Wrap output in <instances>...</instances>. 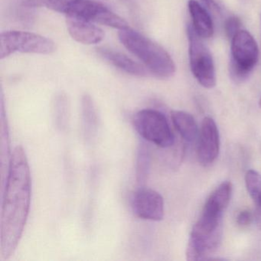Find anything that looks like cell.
I'll return each instance as SVG.
<instances>
[{
    "instance_id": "3957f363",
    "label": "cell",
    "mask_w": 261,
    "mask_h": 261,
    "mask_svg": "<svg viewBox=\"0 0 261 261\" xmlns=\"http://www.w3.org/2000/svg\"><path fill=\"white\" fill-rule=\"evenodd\" d=\"M222 238V216L202 212L191 232L186 259L204 260L216 252Z\"/></svg>"
},
{
    "instance_id": "d6986e66",
    "label": "cell",
    "mask_w": 261,
    "mask_h": 261,
    "mask_svg": "<svg viewBox=\"0 0 261 261\" xmlns=\"http://www.w3.org/2000/svg\"><path fill=\"white\" fill-rule=\"evenodd\" d=\"M240 28H241V21L238 18L232 16L226 21L225 32L227 36L230 39L240 31Z\"/></svg>"
},
{
    "instance_id": "4fadbf2b",
    "label": "cell",
    "mask_w": 261,
    "mask_h": 261,
    "mask_svg": "<svg viewBox=\"0 0 261 261\" xmlns=\"http://www.w3.org/2000/svg\"><path fill=\"white\" fill-rule=\"evenodd\" d=\"M232 185L230 181L221 183L207 198L202 212L211 215L223 216L224 210L230 202Z\"/></svg>"
},
{
    "instance_id": "ac0fdd59",
    "label": "cell",
    "mask_w": 261,
    "mask_h": 261,
    "mask_svg": "<svg viewBox=\"0 0 261 261\" xmlns=\"http://www.w3.org/2000/svg\"><path fill=\"white\" fill-rule=\"evenodd\" d=\"M72 0H47L45 7L53 11L66 14Z\"/></svg>"
},
{
    "instance_id": "2e32d148",
    "label": "cell",
    "mask_w": 261,
    "mask_h": 261,
    "mask_svg": "<svg viewBox=\"0 0 261 261\" xmlns=\"http://www.w3.org/2000/svg\"><path fill=\"white\" fill-rule=\"evenodd\" d=\"M245 184L252 199L257 203L261 198V175L255 170L247 171L245 175Z\"/></svg>"
},
{
    "instance_id": "e0dca14e",
    "label": "cell",
    "mask_w": 261,
    "mask_h": 261,
    "mask_svg": "<svg viewBox=\"0 0 261 261\" xmlns=\"http://www.w3.org/2000/svg\"><path fill=\"white\" fill-rule=\"evenodd\" d=\"M82 108L85 121L86 122V124H90V128L93 130L94 127H96L97 119L92 99L89 95L84 96L82 99Z\"/></svg>"
},
{
    "instance_id": "8fae6325",
    "label": "cell",
    "mask_w": 261,
    "mask_h": 261,
    "mask_svg": "<svg viewBox=\"0 0 261 261\" xmlns=\"http://www.w3.org/2000/svg\"><path fill=\"white\" fill-rule=\"evenodd\" d=\"M188 7L192 19V27L197 34L202 39L212 37L214 33L213 22L207 10L196 0H189Z\"/></svg>"
},
{
    "instance_id": "cb8c5ba5",
    "label": "cell",
    "mask_w": 261,
    "mask_h": 261,
    "mask_svg": "<svg viewBox=\"0 0 261 261\" xmlns=\"http://www.w3.org/2000/svg\"><path fill=\"white\" fill-rule=\"evenodd\" d=\"M259 107H260L261 108V97H260V100H259Z\"/></svg>"
},
{
    "instance_id": "9c48e42d",
    "label": "cell",
    "mask_w": 261,
    "mask_h": 261,
    "mask_svg": "<svg viewBox=\"0 0 261 261\" xmlns=\"http://www.w3.org/2000/svg\"><path fill=\"white\" fill-rule=\"evenodd\" d=\"M220 150V137L218 126L213 119L205 117L201 123L198 135L197 155L201 166H211L218 158Z\"/></svg>"
},
{
    "instance_id": "6da1fadb",
    "label": "cell",
    "mask_w": 261,
    "mask_h": 261,
    "mask_svg": "<svg viewBox=\"0 0 261 261\" xmlns=\"http://www.w3.org/2000/svg\"><path fill=\"white\" fill-rule=\"evenodd\" d=\"M32 181L27 153L21 146L12 152L3 201L0 253L9 259L14 253L30 213Z\"/></svg>"
},
{
    "instance_id": "9a60e30c",
    "label": "cell",
    "mask_w": 261,
    "mask_h": 261,
    "mask_svg": "<svg viewBox=\"0 0 261 261\" xmlns=\"http://www.w3.org/2000/svg\"><path fill=\"white\" fill-rule=\"evenodd\" d=\"M150 170V154L144 142H142L139 146L137 152V165H136V175L137 183L144 186L149 176Z\"/></svg>"
},
{
    "instance_id": "7a4b0ae2",
    "label": "cell",
    "mask_w": 261,
    "mask_h": 261,
    "mask_svg": "<svg viewBox=\"0 0 261 261\" xmlns=\"http://www.w3.org/2000/svg\"><path fill=\"white\" fill-rule=\"evenodd\" d=\"M118 36L123 46L138 58L152 74L162 79L173 75L175 71L173 60L158 44L130 28L121 30Z\"/></svg>"
},
{
    "instance_id": "7402d4cb",
    "label": "cell",
    "mask_w": 261,
    "mask_h": 261,
    "mask_svg": "<svg viewBox=\"0 0 261 261\" xmlns=\"http://www.w3.org/2000/svg\"><path fill=\"white\" fill-rule=\"evenodd\" d=\"M256 222L258 228L261 230V198L256 203Z\"/></svg>"
},
{
    "instance_id": "5bb4252c",
    "label": "cell",
    "mask_w": 261,
    "mask_h": 261,
    "mask_svg": "<svg viewBox=\"0 0 261 261\" xmlns=\"http://www.w3.org/2000/svg\"><path fill=\"white\" fill-rule=\"evenodd\" d=\"M171 118L175 129L186 141L192 143L196 140L198 136V125L190 114L173 111L171 113Z\"/></svg>"
},
{
    "instance_id": "30bf717a",
    "label": "cell",
    "mask_w": 261,
    "mask_h": 261,
    "mask_svg": "<svg viewBox=\"0 0 261 261\" xmlns=\"http://www.w3.org/2000/svg\"><path fill=\"white\" fill-rule=\"evenodd\" d=\"M67 28L73 39L84 45H95L105 39V32L94 22L67 17Z\"/></svg>"
},
{
    "instance_id": "603a6c76",
    "label": "cell",
    "mask_w": 261,
    "mask_h": 261,
    "mask_svg": "<svg viewBox=\"0 0 261 261\" xmlns=\"http://www.w3.org/2000/svg\"><path fill=\"white\" fill-rule=\"evenodd\" d=\"M203 2L209 7V8L212 9V10H216V11H219L220 8L218 7V4L215 3V0H202Z\"/></svg>"
},
{
    "instance_id": "5b68a950",
    "label": "cell",
    "mask_w": 261,
    "mask_h": 261,
    "mask_svg": "<svg viewBox=\"0 0 261 261\" xmlns=\"http://www.w3.org/2000/svg\"><path fill=\"white\" fill-rule=\"evenodd\" d=\"M56 51L55 42L36 33L7 31L0 35V58L8 57L15 53L50 55Z\"/></svg>"
},
{
    "instance_id": "7c38bea8",
    "label": "cell",
    "mask_w": 261,
    "mask_h": 261,
    "mask_svg": "<svg viewBox=\"0 0 261 261\" xmlns=\"http://www.w3.org/2000/svg\"><path fill=\"white\" fill-rule=\"evenodd\" d=\"M98 53L103 59L127 74L141 77L146 75V69L143 65L119 51H114L110 48H99Z\"/></svg>"
},
{
    "instance_id": "52a82bcc",
    "label": "cell",
    "mask_w": 261,
    "mask_h": 261,
    "mask_svg": "<svg viewBox=\"0 0 261 261\" xmlns=\"http://www.w3.org/2000/svg\"><path fill=\"white\" fill-rule=\"evenodd\" d=\"M187 34L192 74L201 86L214 88L216 85V74L212 54L192 25L188 27Z\"/></svg>"
},
{
    "instance_id": "44dd1931",
    "label": "cell",
    "mask_w": 261,
    "mask_h": 261,
    "mask_svg": "<svg viewBox=\"0 0 261 261\" xmlns=\"http://www.w3.org/2000/svg\"><path fill=\"white\" fill-rule=\"evenodd\" d=\"M47 0H24L22 6L27 8H39L46 6Z\"/></svg>"
},
{
    "instance_id": "8992f818",
    "label": "cell",
    "mask_w": 261,
    "mask_h": 261,
    "mask_svg": "<svg viewBox=\"0 0 261 261\" xmlns=\"http://www.w3.org/2000/svg\"><path fill=\"white\" fill-rule=\"evenodd\" d=\"M133 123L139 135L160 148L170 147L174 136L164 114L152 109L139 111L133 118Z\"/></svg>"
},
{
    "instance_id": "ffe728a7",
    "label": "cell",
    "mask_w": 261,
    "mask_h": 261,
    "mask_svg": "<svg viewBox=\"0 0 261 261\" xmlns=\"http://www.w3.org/2000/svg\"><path fill=\"white\" fill-rule=\"evenodd\" d=\"M252 221H253V215L248 210L241 211L236 218L237 224L241 227H245L250 225Z\"/></svg>"
},
{
    "instance_id": "277c9868",
    "label": "cell",
    "mask_w": 261,
    "mask_h": 261,
    "mask_svg": "<svg viewBox=\"0 0 261 261\" xmlns=\"http://www.w3.org/2000/svg\"><path fill=\"white\" fill-rule=\"evenodd\" d=\"M259 48L253 36L245 30H240L231 39L230 74L236 82H243L257 63Z\"/></svg>"
},
{
    "instance_id": "ba28073f",
    "label": "cell",
    "mask_w": 261,
    "mask_h": 261,
    "mask_svg": "<svg viewBox=\"0 0 261 261\" xmlns=\"http://www.w3.org/2000/svg\"><path fill=\"white\" fill-rule=\"evenodd\" d=\"M131 206L134 215L141 219L159 221L164 218V199L153 189L140 187L133 195Z\"/></svg>"
}]
</instances>
